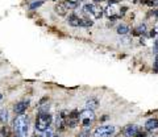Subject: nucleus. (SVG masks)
Returning a JSON list of instances; mask_svg holds the SVG:
<instances>
[{
    "label": "nucleus",
    "instance_id": "nucleus-1",
    "mask_svg": "<svg viewBox=\"0 0 158 137\" xmlns=\"http://www.w3.org/2000/svg\"><path fill=\"white\" fill-rule=\"evenodd\" d=\"M13 129H15V135L24 137L28 132V116L25 115H19L15 119L13 123Z\"/></svg>",
    "mask_w": 158,
    "mask_h": 137
},
{
    "label": "nucleus",
    "instance_id": "nucleus-2",
    "mask_svg": "<svg viewBox=\"0 0 158 137\" xmlns=\"http://www.w3.org/2000/svg\"><path fill=\"white\" fill-rule=\"evenodd\" d=\"M50 124H52V115L50 114H48V112H40L37 115V119H36L37 131L45 132L46 129H49Z\"/></svg>",
    "mask_w": 158,
    "mask_h": 137
},
{
    "label": "nucleus",
    "instance_id": "nucleus-3",
    "mask_svg": "<svg viewBox=\"0 0 158 137\" xmlns=\"http://www.w3.org/2000/svg\"><path fill=\"white\" fill-rule=\"evenodd\" d=\"M115 132H116V128L113 125H102L95 129L94 137H113Z\"/></svg>",
    "mask_w": 158,
    "mask_h": 137
},
{
    "label": "nucleus",
    "instance_id": "nucleus-4",
    "mask_svg": "<svg viewBox=\"0 0 158 137\" xmlns=\"http://www.w3.org/2000/svg\"><path fill=\"white\" fill-rule=\"evenodd\" d=\"M79 120H81L82 125L85 128H88L91 125V123L95 120V112L92 110H85L81 112V116H79Z\"/></svg>",
    "mask_w": 158,
    "mask_h": 137
},
{
    "label": "nucleus",
    "instance_id": "nucleus-5",
    "mask_svg": "<svg viewBox=\"0 0 158 137\" xmlns=\"http://www.w3.org/2000/svg\"><path fill=\"white\" fill-rule=\"evenodd\" d=\"M138 131H140L138 125L128 124V125H125L124 128H123V135H124V137H136L138 135Z\"/></svg>",
    "mask_w": 158,
    "mask_h": 137
},
{
    "label": "nucleus",
    "instance_id": "nucleus-6",
    "mask_svg": "<svg viewBox=\"0 0 158 137\" xmlns=\"http://www.w3.org/2000/svg\"><path fill=\"white\" fill-rule=\"evenodd\" d=\"M78 4H71V3H69V2H65V3H59L56 6V12L58 15H61V16H65V15L67 13V11L70 8H74V7H77Z\"/></svg>",
    "mask_w": 158,
    "mask_h": 137
},
{
    "label": "nucleus",
    "instance_id": "nucleus-7",
    "mask_svg": "<svg viewBox=\"0 0 158 137\" xmlns=\"http://www.w3.org/2000/svg\"><path fill=\"white\" fill-rule=\"evenodd\" d=\"M29 107V102L28 100H23V102H19L16 106H15V112L19 115H24V112L27 111V108Z\"/></svg>",
    "mask_w": 158,
    "mask_h": 137
},
{
    "label": "nucleus",
    "instance_id": "nucleus-8",
    "mask_svg": "<svg viewBox=\"0 0 158 137\" xmlns=\"http://www.w3.org/2000/svg\"><path fill=\"white\" fill-rule=\"evenodd\" d=\"M99 107V102L96 98H90V99H87L86 102V110H96Z\"/></svg>",
    "mask_w": 158,
    "mask_h": 137
},
{
    "label": "nucleus",
    "instance_id": "nucleus-9",
    "mask_svg": "<svg viewBox=\"0 0 158 137\" xmlns=\"http://www.w3.org/2000/svg\"><path fill=\"white\" fill-rule=\"evenodd\" d=\"M158 128V120L157 119H149L145 123V129L146 131H154V129H157Z\"/></svg>",
    "mask_w": 158,
    "mask_h": 137
},
{
    "label": "nucleus",
    "instance_id": "nucleus-10",
    "mask_svg": "<svg viewBox=\"0 0 158 137\" xmlns=\"http://www.w3.org/2000/svg\"><path fill=\"white\" fill-rule=\"evenodd\" d=\"M69 24L71 27H79L81 25V17H78L77 15H71V16H69Z\"/></svg>",
    "mask_w": 158,
    "mask_h": 137
},
{
    "label": "nucleus",
    "instance_id": "nucleus-11",
    "mask_svg": "<svg viewBox=\"0 0 158 137\" xmlns=\"http://www.w3.org/2000/svg\"><path fill=\"white\" fill-rule=\"evenodd\" d=\"M103 15H104V9H103L102 7H95L92 11V16L95 19H102Z\"/></svg>",
    "mask_w": 158,
    "mask_h": 137
},
{
    "label": "nucleus",
    "instance_id": "nucleus-12",
    "mask_svg": "<svg viewBox=\"0 0 158 137\" xmlns=\"http://www.w3.org/2000/svg\"><path fill=\"white\" fill-rule=\"evenodd\" d=\"M38 108H40V112H48L49 102H46V99H42L41 102H40V104H38Z\"/></svg>",
    "mask_w": 158,
    "mask_h": 137
},
{
    "label": "nucleus",
    "instance_id": "nucleus-13",
    "mask_svg": "<svg viewBox=\"0 0 158 137\" xmlns=\"http://www.w3.org/2000/svg\"><path fill=\"white\" fill-rule=\"evenodd\" d=\"M8 121V112L7 110H0V123L6 124Z\"/></svg>",
    "mask_w": 158,
    "mask_h": 137
},
{
    "label": "nucleus",
    "instance_id": "nucleus-14",
    "mask_svg": "<svg viewBox=\"0 0 158 137\" xmlns=\"http://www.w3.org/2000/svg\"><path fill=\"white\" fill-rule=\"evenodd\" d=\"M91 25H92V21L90 20V19H87V17H81V25H79V27L90 28Z\"/></svg>",
    "mask_w": 158,
    "mask_h": 137
},
{
    "label": "nucleus",
    "instance_id": "nucleus-15",
    "mask_svg": "<svg viewBox=\"0 0 158 137\" xmlns=\"http://www.w3.org/2000/svg\"><path fill=\"white\" fill-rule=\"evenodd\" d=\"M129 32V28H128L127 25H120V27H117V33L118 34H125Z\"/></svg>",
    "mask_w": 158,
    "mask_h": 137
},
{
    "label": "nucleus",
    "instance_id": "nucleus-16",
    "mask_svg": "<svg viewBox=\"0 0 158 137\" xmlns=\"http://www.w3.org/2000/svg\"><path fill=\"white\" fill-rule=\"evenodd\" d=\"M146 32V27L142 24V25H138L137 29L135 31V34H141V33H145Z\"/></svg>",
    "mask_w": 158,
    "mask_h": 137
},
{
    "label": "nucleus",
    "instance_id": "nucleus-17",
    "mask_svg": "<svg viewBox=\"0 0 158 137\" xmlns=\"http://www.w3.org/2000/svg\"><path fill=\"white\" fill-rule=\"evenodd\" d=\"M42 137H56V135H54V132L52 129H46L42 133Z\"/></svg>",
    "mask_w": 158,
    "mask_h": 137
},
{
    "label": "nucleus",
    "instance_id": "nucleus-18",
    "mask_svg": "<svg viewBox=\"0 0 158 137\" xmlns=\"http://www.w3.org/2000/svg\"><path fill=\"white\" fill-rule=\"evenodd\" d=\"M7 133H8L7 128H2V129H0V137H7Z\"/></svg>",
    "mask_w": 158,
    "mask_h": 137
},
{
    "label": "nucleus",
    "instance_id": "nucleus-19",
    "mask_svg": "<svg viewBox=\"0 0 158 137\" xmlns=\"http://www.w3.org/2000/svg\"><path fill=\"white\" fill-rule=\"evenodd\" d=\"M88 133H90V131H88V128H86L85 131H83L82 132V133L81 135H79L78 137H88Z\"/></svg>",
    "mask_w": 158,
    "mask_h": 137
},
{
    "label": "nucleus",
    "instance_id": "nucleus-20",
    "mask_svg": "<svg viewBox=\"0 0 158 137\" xmlns=\"http://www.w3.org/2000/svg\"><path fill=\"white\" fill-rule=\"evenodd\" d=\"M41 4H42V2H37V3H33L32 6H31V8H37L38 6H41Z\"/></svg>",
    "mask_w": 158,
    "mask_h": 137
},
{
    "label": "nucleus",
    "instance_id": "nucleus-21",
    "mask_svg": "<svg viewBox=\"0 0 158 137\" xmlns=\"http://www.w3.org/2000/svg\"><path fill=\"white\" fill-rule=\"evenodd\" d=\"M154 52H158V38H156V42H154Z\"/></svg>",
    "mask_w": 158,
    "mask_h": 137
},
{
    "label": "nucleus",
    "instance_id": "nucleus-22",
    "mask_svg": "<svg viewBox=\"0 0 158 137\" xmlns=\"http://www.w3.org/2000/svg\"><path fill=\"white\" fill-rule=\"evenodd\" d=\"M150 15H152V16H156V17H158V9H156V11L150 12Z\"/></svg>",
    "mask_w": 158,
    "mask_h": 137
},
{
    "label": "nucleus",
    "instance_id": "nucleus-23",
    "mask_svg": "<svg viewBox=\"0 0 158 137\" xmlns=\"http://www.w3.org/2000/svg\"><path fill=\"white\" fill-rule=\"evenodd\" d=\"M67 2H69V3H71V4H77L79 0H67Z\"/></svg>",
    "mask_w": 158,
    "mask_h": 137
},
{
    "label": "nucleus",
    "instance_id": "nucleus-24",
    "mask_svg": "<svg viewBox=\"0 0 158 137\" xmlns=\"http://www.w3.org/2000/svg\"><path fill=\"white\" fill-rule=\"evenodd\" d=\"M118 2H120V0H110V4H116Z\"/></svg>",
    "mask_w": 158,
    "mask_h": 137
},
{
    "label": "nucleus",
    "instance_id": "nucleus-25",
    "mask_svg": "<svg viewBox=\"0 0 158 137\" xmlns=\"http://www.w3.org/2000/svg\"><path fill=\"white\" fill-rule=\"evenodd\" d=\"M136 137H146V135L145 133H140V132H138V135Z\"/></svg>",
    "mask_w": 158,
    "mask_h": 137
},
{
    "label": "nucleus",
    "instance_id": "nucleus-26",
    "mask_svg": "<svg viewBox=\"0 0 158 137\" xmlns=\"http://www.w3.org/2000/svg\"><path fill=\"white\" fill-rule=\"evenodd\" d=\"M149 137H158V133H153V135L149 136Z\"/></svg>",
    "mask_w": 158,
    "mask_h": 137
},
{
    "label": "nucleus",
    "instance_id": "nucleus-27",
    "mask_svg": "<svg viewBox=\"0 0 158 137\" xmlns=\"http://www.w3.org/2000/svg\"><path fill=\"white\" fill-rule=\"evenodd\" d=\"M94 2H96V3H100V2H103V0H94Z\"/></svg>",
    "mask_w": 158,
    "mask_h": 137
},
{
    "label": "nucleus",
    "instance_id": "nucleus-28",
    "mask_svg": "<svg viewBox=\"0 0 158 137\" xmlns=\"http://www.w3.org/2000/svg\"><path fill=\"white\" fill-rule=\"evenodd\" d=\"M2 98H3V96H2V94H0V100H2Z\"/></svg>",
    "mask_w": 158,
    "mask_h": 137
},
{
    "label": "nucleus",
    "instance_id": "nucleus-29",
    "mask_svg": "<svg viewBox=\"0 0 158 137\" xmlns=\"http://www.w3.org/2000/svg\"><path fill=\"white\" fill-rule=\"evenodd\" d=\"M15 137H20V136H15Z\"/></svg>",
    "mask_w": 158,
    "mask_h": 137
}]
</instances>
